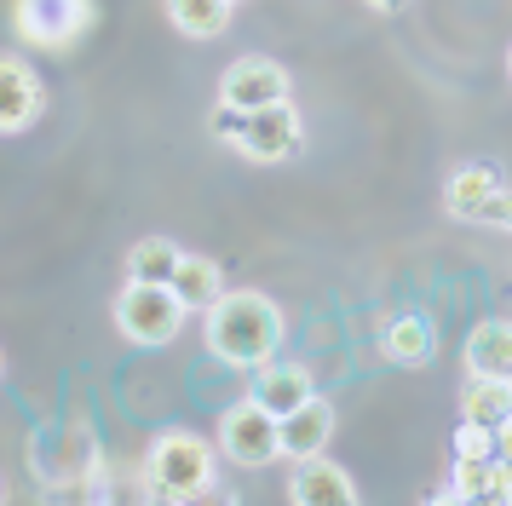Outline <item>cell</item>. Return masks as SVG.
Listing matches in <instances>:
<instances>
[{
    "label": "cell",
    "mask_w": 512,
    "mask_h": 506,
    "mask_svg": "<svg viewBox=\"0 0 512 506\" xmlns=\"http://www.w3.org/2000/svg\"><path fill=\"white\" fill-rule=\"evenodd\" d=\"M282 345V311L277 299H265L259 288H242V294H219L208 305V351L219 363L248 368L271 363Z\"/></svg>",
    "instance_id": "6da1fadb"
},
{
    "label": "cell",
    "mask_w": 512,
    "mask_h": 506,
    "mask_svg": "<svg viewBox=\"0 0 512 506\" xmlns=\"http://www.w3.org/2000/svg\"><path fill=\"white\" fill-rule=\"evenodd\" d=\"M144 489L150 501H167V506H185V501H202L213 495V449L208 437L196 432H162L144 455Z\"/></svg>",
    "instance_id": "7a4b0ae2"
},
{
    "label": "cell",
    "mask_w": 512,
    "mask_h": 506,
    "mask_svg": "<svg viewBox=\"0 0 512 506\" xmlns=\"http://www.w3.org/2000/svg\"><path fill=\"white\" fill-rule=\"evenodd\" d=\"M213 133L248 161H288L305 144L294 104H265V110H231V104H219Z\"/></svg>",
    "instance_id": "3957f363"
},
{
    "label": "cell",
    "mask_w": 512,
    "mask_h": 506,
    "mask_svg": "<svg viewBox=\"0 0 512 506\" xmlns=\"http://www.w3.org/2000/svg\"><path fill=\"white\" fill-rule=\"evenodd\" d=\"M190 317V305L167 282H127L116 299V322H121V334L133 345H167V340H179V328H185Z\"/></svg>",
    "instance_id": "277c9868"
},
{
    "label": "cell",
    "mask_w": 512,
    "mask_h": 506,
    "mask_svg": "<svg viewBox=\"0 0 512 506\" xmlns=\"http://www.w3.org/2000/svg\"><path fill=\"white\" fill-rule=\"evenodd\" d=\"M93 0H12V29L41 52H70L93 29Z\"/></svg>",
    "instance_id": "5b68a950"
},
{
    "label": "cell",
    "mask_w": 512,
    "mask_h": 506,
    "mask_svg": "<svg viewBox=\"0 0 512 506\" xmlns=\"http://www.w3.org/2000/svg\"><path fill=\"white\" fill-rule=\"evenodd\" d=\"M219 455L236 460V466H248V472H259V466L282 460L277 414L259 409L254 397H242L236 409H225V414H219Z\"/></svg>",
    "instance_id": "8992f818"
},
{
    "label": "cell",
    "mask_w": 512,
    "mask_h": 506,
    "mask_svg": "<svg viewBox=\"0 0 512 506\" xmlns=\"http://www.w3.org/2000/svg\"><path fill=\"white\" fill-rule=\"evenodd\" d=\"M219 104L231 110H265V104H288V69L277 58H236L219 81Z\"/></svg>",
    "instance_id": "52a82bcc"
},
{
    "label": "cell",
    "mask_w": 512,
    "mask_h": 506,
    "mask_svg": "<svg viewBox=\"0 0 512 506\" xmlns=\"http://www.w3.org/2000/svg\"><path fill=\"white\" fill-rule=\"evenodd\" d=\"M438 501H472V506H507L512 501V466L501 455H455V483Z\"/></svg>",
    "instance_id": "ba28073f"
},
{
    "label": "cell",
    "mask_w": 512,
    "mask_h": 506,
    "mask_svg": "<svg viewBox=\"0 0 512 506\" xmlns=\"http://www.w3.org/2000/svg\"><path fill=\"white\" fill-rule=\"evenodd\" d=\"M288 501L294 506H357V483H351L346 466H334L328 455H305V460H294Z\"/></svg>",
    "instance_id": "9c48e42d"
},
{
    "label": "cell",
    "mask_w": 512,
    "mask_h": 506,
    "mask_svg": "<svg viewBox=\"0 0 512 506\" xmlns=\"http://www.w3.org/2000/svg\"><path fill=\"white\" fill-rule=\"evenodd\" d=\"M41 104H47L41 75L24 58H0V133H24L29 121L41 115Z\"/></svg>",
    "instance_id": "30bf717a"
},
{
    "label": "cell",
    "mask_w": 512,
    "mask_h": 506,
    "mask_svg": "<svg viewBox=\"0 0 512 506\" xmlns=\"http://www.w3.org/2000/svg\"><path fill=\"white\" fill-rule=\"evenodd\" d=\"M277 432H282V455L288 460H305V455H323L328 449V437H334V409H328L323 397L311 391L300 409H288L277 420Z\"/></svg>",
    "instance_id": "8fae6325"
},
{
    "label": "cell",
    "mask_w": 512,
    "mask_h": 506,
    "mask_svg": "<svg viewBox=\"0 0 512 506\" xmlns=\"http://www.w3.org/2000/svg\"><path fill=\"white\" fill-rule=\"evenodd\" d=\"M248 397H254L259 409H271L282 420L288 409H300L305 397H311V374H305V363H259L254 368V386H248Z\"/></svg>",
    "instance_id": "7c38bea8"
},
{
    "label": "cell",
    "mask_w": 512,
    "mask_h": 506,
    "mask_svg": "<svg viewBox=\"0 0 512 506\" xmlns=\"http://www.w3.org/2000/svg\"><path fill=\"white\" fill-rule=\"evenodd\" d=\"M466 374L512 380V317H484L466 334Z\"/></svg>",
    "instance_id": "4fadbf2b"
},
{
    "label": "cell",
    "mask_w": 512,
    "mask_h": 506,
    "mask_svg": "<svg viewBox=\"0 0 512 506\" xmlns=\"http://www.w3.org/2000/svg\"><path fill=\"white\" fill-rule=\"evenodd\" d=\"M495 190H501L495 167H489V161H466V167H455L449 184H443V207H449L455 219H466V225H478V213L489 207Z\"/></svg>",
    "instance_id": "5bb4252c"
},
{
    "label": "cell",
    "mask_w": 512,
    "mask_h": 506,
    "mask_svg": "<svg viewBox=\"0 0 512 506\" xmlns=\"http://www.w3.org/2000/svg\"><path fill=\"white\" fill-rule=\"evenodd\" d=\"M432 322L420 317V311H403V317L386 322V334H380V351L392 357V363L403 368H420V363H432Z\"/></svg>",
    "instance_id": "9a60e30c"
},
{
    "label": "cell",
    "mask_w": 512,
    "mask_h": 506,
    "mask_svg": "<svg viewBox=\"0 0 512 506\" xmlns=\"http://www.w3.org/2000/svg\"><path fill=\"white\" fill-rule=\"evenodd\" d=\"M173 294L185 299L190 311H208L213 299L225 294V271H219V259H208V253H185L179 271H173Z\"/></svg>",
    "instance_id": "2e32d148"
},
{
    "label": "cell",
    "mask_w": 512,
    "mask_h": 506,
    "mask_svg": "<svg viewBox=\"0 0 512 506\" xmlns=\"http://www.w3.org/2000/svg\"><path fill=\"white\" fill-rule=\"evenodd\" d=\"M512 414V380H484V374H472L461 391V420H472V426H501Z\"/></svg>",
    "instance_id": "e0dca14e"
},
{
    "label": "cell",
    "mask_w": 512,
    "mask_h": 506,
    "mask_svg": "<svg viewBox=\"0 0 512 506\" xmlns=\"http://www.w3.org/2000/svg\"><path fill=\"white\" fill-rule=\"evenodd\" d=\"M179 259H185V253L173 248L167 236H144L139 248L127 253V282H167V288H173Z\"/></svg>",
    "instance_id": "ac0fdd59"
},
{
    "label": "cell",
    "mask_w": 512,
    "mask_h": 506,
    "mask_svg": "<svg viewBox=\"0 0 512 506\" xmlns=\"http://www.w3.org/2000/svg\"><path fill=\"white\" fill-rule=\"evenodd\" d=\"M167 18L179 23L185 35L208 41V35H225L231 29V0H167Z\"/></svg>",
    "instance_id": "d6986e66"
},
{
    "label": "cell",
    "mask_w": 512,
    "mask_h": 506,
    "mask_svg": "<svg viewBox=\"0 0 512 506\" xmlns=\"http://www.w3.org/2000/svg\"><path fill=\"white\" fill-rule=\"evenodd\" d=\"M455 455H495V432L461 420V432H455Z\"/></svg>",
    "instance_id": "ffe728a7"
},
{
    "label": "cell",
    "mask_w": 512,
    "mask_h": 506,
    "mask_svg": "<svg viewBox=\"0 0 512 506\" xmlns=\"http://www.w3.org/2000/svg\"><path fill=\"white\" fill-rule=\"evenodd\" d=\"M478 225H501V230H512V190L501 184L495 196H489V207L478 213Z\"/></svg>",
    "instance_id": "44dd1931"
},
{
    "label": "cell",
    "mask_w": 512,
    "mask_h": 506,
    "mask_svg": "<svg viewBox=\"0 0 512 506\" xmlns=\"http://www.w3.org/2000/svg\"><path fill=\"white\" fill-rule=\"evenodd\" d=\"M495 455H501V460L512 466V414L501 420V426H495Z\"/></svg>",
    "instance_id": "7402d4cb"
},
{
    "label": "cell",
    "mask_w": 512,
    "mask_h": 506,
    "mask_svg": "<svg viewBox=\"0 0 512 506\" xmlns=\"http://www.w3.org/2000/svg\"><path fill=\"white\" fill-rule=\"evenodd\" d=\"M363 6H374V12H403L409 0H363Z\"/></svg>",
    "instance_id": "603a6c76"
},
{
    "label": "cell",
    "mask_w": 512,
    "mask_h": 506,
    "mask_svg": "<svg viewBox=\"0 0 512 506\" xmlns=\"http://www.w3.org/2000/svg\"><path fill=\"white\" fill-rule=\"evenodd\" d=\"M0 374H6V351H0Z\"/></svg>",
    "instance_id": "cb8c5ba5"
},
{
    "label": "cell",
    "mask_w": 512,
    "mask_h": 506,
    "mask_svg": "<svg viewBox=\"0 0 512 506\" xmlns=\"http://www.w3.org/2000/svg\"><path fill=\"white\" fill-rule=\"evenodd\" d=\"M507 69H512V52H507Z\"/></svg>",
    "instance_id": "d4e9b609"
},
{
    "label": "cell",
    "mask_w": 512,
    "mask_h": 506,
    "mask_svg": "<svg viewBox=\"0 0 512 506\" xmlns=\"http://www.w3.org/2000/svg\"><path fill=\"white\" fill-rule=\"evenodd\" d=\"M231 6H236V0H231Z\"/></svg>",
    "instance_id": "484cf974"
}]
</instances>
